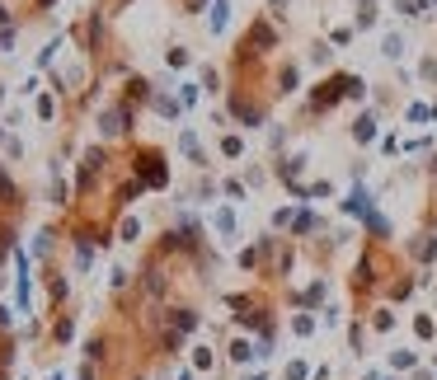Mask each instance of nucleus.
Segmentation results:
<instances>
[{
    "mask_svg": "<svg viewBox=\"0 0 437 380\" xmlns=\"http://www.w3.org/2000/svg\"><path fill=\"white\" fill-rule=\"evenodd\" d=\"M212 366H216L212 347H193V371H212Z\"/></svg>",
    "mask_w": 437,
    "mask_h": 380,
    "instance_id": "c85d7f7f",
    "label": "nucleus"
},
{
    "mask_svg": "<svg viewBox=\"0 0 437 380\" xmlns=\"http://www.w3.org/2000/svg\"><path fill=\"white\" fill-rule=\"evenodd\" d=\"M0 207H5V212H19V188H14V179L5 174V165H0Z\"/></svg>",
    "mask_w": 437,
    "mask_h": 380,
    "instance_id": "a211bd4d",
    "label": "nucleus"
},
{
    "mask_svg": "<svg viewBox=\"0 0 437 380\" xmlns=\"http://www.w3.org/2000/svg\"><path fill=\"white\" fill-rule=\"evenodd\" d=\"M404 258H414L418 268H433L437 263V235L433 230H414V235L404 240Z\"/></svg>",
    "mask_w": 437,
    "mask_h": 380,
    "instance_id": "7ed1b4c3",
    "label": "nucleus"
},
{
    "mask_svg": "<svg viewBox=\"0 0 437 380\" xmlns=\"http://www.w3.org/2000/svg\"><path fill=\"white\" fill-rule=\"evenodd\" d=\"M371 212H376V192H371L367 183H353L348 197H343V216H348V221H367Z\"/></svg>",
    "mask_w": 437,
    "mask_h": 380,
    "instance_id": "20e7f679",
    "label": "nucleus"
},
{
    "mask_svg": "<svg viewBox=\"0 0 437 380\" xmlns=\"http://www.w3.org/2000/svg\"><path fill=\"white\" fill-rule=\"evenodd\" d=\"M409 380H437V371L433 366H418V371H409Z\"/></svg>",
    "mask_w": 437,
    "mask_h": 380,
    "instance_id": "c03bdc74",
    "label": "nucleus"
},
{
    "mask_svg": "<svg viewBox=\"0 0 437 380\" xmlns=\"http://www.w3.org/2000/svg\"><path fill=\"white\" fill-rule=\"evenodd\" d=\"M433 179H437V160H433Z\"/></svg>",
    "mask_w": 437,
    "mask_h": 380,
    "instance_id": "3c124183",
    "label": "nucleus"
},
{
    "mask_svg": "<svg viewBox=\"0 0 437 380\" xmlns=\"http://www.w3.org/2000/svg\"><path fill=\"white\" fill-rule=\"evenodd\" d=\"M428 113H433V108H423V103H409V123H423Z\"/></svg>",
    "mask_w": 437,
    "mask_h": 380,
    "instance_id": "a19ab883",
    "label": "nucleus"
},
{
    "mask_svg": "<svg viewBox=\"0 0 437 380\" xmlns=\"http://www.w3.org/2000/svg\"><path fill=\"white\" fill-rule=\"evenodd\" d=\"M99 132H104V136L132 132V108H127V103H118V108H104V113H99Z\"/></svg>",
    "mask_w": 437,
    "mask_h": 380,
    "instance_id": "0eeeda50",
    "label": "nucleus"
},
{
    "mask_svg": "<svg viewBox=\"0 0 437 380\" xmlns=\"http://www.w3.org/2000/svg\"><path fill=\"white\" fill-rule=\"evenodd\" d=\"M409 371H418V352L414 347H395L391 352V376H409Z\"/></svg>",
    "mask_w": 437,
    "mask_h": 380,
    "instance_id": "dca6fc26",
    "label": "nucleus"
},
{
    "mask_svg": "<svg viewBox=\"0 0 437 380\" xmlns=\"http://www.w3.org/2000/svg\"><path fill=\"white\" fill-rule=\"evenodd\" d=\"M418 76H423V80H433V76H437V61H433V56H423V66H418Z\"/></svg>",
    "mask_w": 437,
    "mask_h": 380,
    "instance_id": "37998d69",
    "label": "nucleus"
},
{
    "mask_svg": "<svg viewBox=\"0 0 437 380\" xmlns=\"http://www.w3.org/2000/svg\"><path fill=\"white\" fill-rule=\"evenodd\" d=\"M395 10H400L404 19H418V14H423V10H418V0H395Z\"/></svg>",
    "mask_w": 437,
    "mask_h": 380,
    "instance_id": "e433bc0d",
    "label": "nucleus"
},
{
    "mask_svg": "<svg viewBox=\"0 0 437 380\" xmlns=\"http://www.w3.org/2000/svg\"><path fill=\"white\" fill-rule=\"evenodd\" d=\"M329 61H334V47H329L325 38H320V43H311V66H329Z\"/></svg>",
    "mask_w": 437,
    "mask_h": 380,
    "instance_id": "bb28decb",
    "label": "nucleus"
},
{
    "mask_svg": "<svg viewBox=\"0 0 437 380\" xmlns=\"http://www.w3.org/2000/svg\"><path fill=\"white\" fill-rule=\"evenodd\" d=\"M179 150H184V155H189L193 160V165H207V150H202V141H198V132H179Z\"/></svg>",
    "mask_w": 437,
    "mask_h": 380,
    "instance_id": "f3484780",
    "label": "nucleus"
},
{
    "mask_svg": "<svg viewBox=\"0 0 437 380\" xmlns=\"http://www.w3.org/2000/svg\"><path fill=\"white\" fill-rule=\"evenodd\" d=\"M362 235H367L371 245H391V235H395V230H391V221H386L381 212H371L367 221H362Z\"/></svg>",
    "mask_w": 437,
    "mask_h": 380,
    "instance_id": "ddd939ff",
    "label": "nucleus"
},
{
    "mask_svg": "<svg viewBox=\"0 0 437 380\" xmlns=\"http://www.w3.org/2000/svg\"><path fill=\"white\" fill-rule=\"evenodd\" d=\"M151 108H156L160 118H179L184 103H179V99H169V94H156V99H151Z\"/></svg>",
    "mask_w": 437,
    "mask_h": 380,
    "instance_id": "a878e982",
    "label": "nucleus"
},
{
    "mask_svg": "<svg viewBox=\"0 0 437 380\" xmlns=\"http://www.w3.org/2000/svg\"><path fill=\"white\" fill-rule=\"evenodd\" d=\"M245 380H268V371H245Z\"/></svg>",
    "mask_w": 437,
    "mask_h": 380,
    "instance_id": "de8ad7c7",
    "label": "nucleus"
},
{
    "mask_svg": "<svg viewBox=\"0 0 437 380\" xmlns=\"http://www.w3.org/2000/svg\"><path fill=\"white\" fill-rule=\"evenodd\" d=\"M226 361H236V366H254V361H258V343H254L249 334L231 338V347H226Z\"/></svg>",
    "mask_w": 437,
    "mask_h": 380,
    "instance_id": "1a4fd4ad",
    "label": "nucleus"
},
{
    "mask_svg": "<svg viewBox=\"0 0 437 380\" xmlns=\"http://www.w3.org/2000/svg\"><path fill=\"white\" fill-rule=\"evenodd\" d=\"M202 99V85H184V90H179V103H184V108H189V103H198Z\"/></svg>",
    "mask_w": 437,
    "mask_h": 380,
    "instance_id": "c9c22d12",
    "label": "nucleus"
},
{
    "mask_svg": "<svg viewBox=\"0 0 437 380\" xmlns=\"http://www.w3.org/2000/svg\"><path fill=\"white\" fill-rule=\"evenodd\" d=\"M287 329H291L296 338H315V329H320V314H311V310H296V314L287 319Z\"/></svg>",
    "mask_w": 437,
    "mask_h": 380,
    "instance_id": "2eb2a0df",
    "label": "nucleus"
},
{
    "mask_svg": "<svg viewBox=\"0 0 437 380\" xmlns=\"http://www.w3.org/2000/svg\"><path fill=\"white\" fill-rule=\"evenodd\" d=\"M320 235H325V216L315 207H296V221H291L287 240H320Z\"/></svg>",
    "mask_w": 437,
    "mask_h": 380,
    "instance_id": "423d86ee",
    "label": "nucleus"
},
{
    "mask_svg": "<svg viewBox=\"0 0 437 380\" xmlns=\"http://www.w3.org/2000/svg\"><path fill=\"white\" fill-rule=\"evenodd\" d=\"M52 113H56V103H52V94H43V99H38V118H43V123H47V118H52Z\"/></svg>",
    "mask_w": 437,
    "mask_h": 380,
    "instance_id": "58836bf2",
    "label": "nucleus"
},
{
    "mask_svg": "<svg viewBox=\"0 0 437 380\" xmlns=\"http://www.w3.org/2000/svg\"><path fill=\"white\" fill-rule=\"evenodd\" d=\"M179 380H193V376H179Z\"/></svg>",
    "mask_w": 437,
    "mask_h": 380,
    "instance_id": "603ef678",
    "label": "nucleus"
},
{
    "mask_svg": "<svg viewBox=\"0 0 437 380\" xmlns=\"http://www.w3.org/2000/svg\"><path fill=\"white\" fill-rule=\"evenodd\" d=\"M296 207H301V202H287V207H278V212L268 216L273 235H278V230H291V221H296Z\"/></svg>",
    "mask_w": 437,
    "mask_h": 380,
    "instance_id": "b1692460",
    "label": "nucleus"
},
{
    "mask_svg": "<svg viewBox=\"0 0 437 380\" xmlns=\"http://www.w3.org/2000/svg\"><path fill=\"white\" fill-rule=\"evenodd\" d=\"M296 85H301V66L296 61L278 66V94H296Z\"/></svg>",
    "mask_w": 437,
    "mask_h": 380,
    "instance_id": "6ab92c4d",
    "label": "nucleus"
},
{
    "mask_svg": "<svg viewBox=\"0 0 437 380\" xmlns=\"http://www.w3.org/2000/svg\"><path fill=\"white\" fill-rule=\"evenodd\" d=\"M329 376H334V371H329V361H325V366H315V371H311V380H329Z\"/></svg>",
    "mask_w": 437,
    "mask_h": 380,
    "instance_id": "a18cd8bd",
    "label": "nucleus"
},
{
    "mask_svg": "<svg viewBox=\"0 0 437 380\" xmlns=\"http://www.w3.org/2000/svg\"><path fill=\"white\" fill-rule=\"evenodd\" d=\"M353 29H358V34L376 29V0H358V14H353Z\"/></svg>",
    "mask_w": 437,
    "mask_h": 380,
    "instance_id": "412c9836",
    "label": "nucleus"
},
{
    "mask_svg": "<svg viewBox=\"0 0 437 380\" xmlns=\"http://www.w3.org/2000/svg\"><path fill=\"white\" fill-rule=\"evenodd\" d=\"M132 179L141 183V188H165V183H169L165 150H156V145H141V150H132Z\"/></svg>",
    "mask_w": 437,
    "mask_h": 380,
    "instance_id": "f03ea898",
    "label": "nucleus"
},
{
    "mask_svg": "<svg viewBox=\"0 0 437 380\" xmlns=\"http://www.w3.org/2000/svg\"><path fill=\"white\" fill-rule=\"evenodd\" d=\"M414 338H418V343H433V338H437V319H433V310H418V314H414Z\"/></svg>",
    "mask_w": 437,
    "mask_h": 380,
    "instance_id": "aec40b11",
    "label": "nucleus"
},
{
    "mask_svg": "<svg viewBox=\"0 0 437 380\" xmlns=\"http://www.w3.org/2000/svg\"><path fill=\"white\" fill-rule=\"evenodd\" d=\"M226 24H231V0H212V10H207V34H226Z\"/></svg>",
    "mask_w": 437,
    "mask_h": 380,
    "instance_id": "4468645a",
    "label": "nucleus"
},
{
    "mask_svg": "<svg viewBox=\"0 0 437 380\" xmlns=\"http://www.w3.org/2000/svg\"><path fill=\"white\" fill-rule=\"evenodd\" d=\"M216 192H221V183H216V179H198L193 197H198V202H207V197H216Z\"/></svg>",
    "mask_w": 437,
    "mask_h": 380,
    "instance_id": "72a5a7b5",
    "label": "nucleus"
},
{
    "mask_svg": "<svg viewBox=\"0 0 437 380\" xmlns=\"http://www.w3.org/2000/svg\"><path fill=\"white\" fill-rule=\"evenodd\" d=\"M221 192H226V197H231V202H245V197H249L245 179H226V183H221Z\"/></svg>",
    "mask_w": 437,
    "mask_h": 380,
    "instance_id": "7c9ffc66",
    "label": "nucleus"
},
{
    "mask_svg": "<svg viewBox=\"0 0 437 380\" xmlns=\"http://www.w3.org/2000/svg\"><path fill=\"white\" fill-rule=\"evenodd\" d=\"M353 34H358V29H329V38H325V43L338 52V47H348V43H353Z\"/></svg>",
    "mask_w": 437,
    "mask_h": 380,
    "instance_id": "473e14b6",
    "label": "nucleus"
},
{
    "mask_svg": "<svg viewBox=\"0 0 437 380\" xmlns=\"http://www.w3.org/2000/svg\"><path fill=\"white\" fill-rule=\"evenodd\" d=\"M236 212H231V207H216V212H212V230H216V235H226V240H231V235H236Z\"/></svg>",
    "mask_w": 437,
    "mask_h": 380,
    "instance_id": "4be33fe9",
    "label": "nucleus"
},
{
    "mask_svg": "<svg viewBox=\"0 0 437 380\" xmlns=\"http://www.w3.org/2000/svg\"><path fill=\"white\" fill-rule=\"evenodd\" d=\"M118 235H123V240H136V235H141V225H136V221H132V216H127V221H123V225H118Z\"/></svg>",
    "mask_w": 437,
    "mask_h": 380,
    "instance_id": "4c0bfd02",
    "label": "nucleus"
},
{
    "mask_svg": "<svg viewBox=\"0 0 437 380\" xmlns=\"http://www.w3.org/2000/svg\"><path fill=\"white\" fill-rule=\"evenodd\" d=\"M418 287H423V282H418V272H400V277H395L391 287L381 291V296H386L391 305H400V301H414V291H418Z\"/></svg>",
    "mask_w": 437,
    "mask_h": 380,
    "instance_id": "6e6552de",
    "label": "nucleus"
},
{
    "mask_svg": "<svg viewBox=\"0 0 437 380\" xmlns=\"http://www.w3.org/2000/svg\"><path fill=\"white\" fill-rule=\"evenodd\" d=\"M348 136H353L358 145H371V141H376V108H362L358 118H353V127H348Z\"/></svg>",
    "mask_w": 437,
    "mask_h": 380,
    "instance_id": "9d476101",
    "label": "nucleus"
},
{
    "mask_svg": "<svg viewBox=\"0 0 437 380\" xmlns=\"http://www.w3.org/2000/svg\"><path fill=\"white\" fill-rule=\"evenodd\" d=\"M306 165H311V155H306V150H296V155H282L278 165H273V179H278V183H287V192H296V188H301Z\"/></svg>",
    "mask_w": 437,
    "mask_h": 380,
    "instance_id": "39448f33",
    "label": "nucleus"
},
{
    "mask_svg": "<svg viewBox=\"0 0 437 380\" xmlns=\"http://www.w3.org/2000/svg\"><path fill=\"white\" fill-rule=\"evenodd\" d=\"M348 80H353L348 71H334V76H325L320 85H311V94H306V113H325V118H329V113L348 99Z\"/></svg>",
    "mask_w": 437,
    "mask_h": 380,
    "instance_id": "f257e3e1",
    "label": "nucleus"
},
{
    "mask_svg": "<svg viewBox=\"0 0 437 380\" xmlns=\"http://www.w3.org/2000/svg\"><path fill=\"white\" fill-rule=\"evenodd\" d=\"M202 90H207V94H221V71H216V66H202Z\"/></svg>",
    "mask_w": 437,
    "mask_h": 380,
    "instance_id": "2f4dec72",
    "label": "nucleus"
},
{
    "mask_svg": "<svg viewBox=\"0 0 437 380\" xmlns=\"http://www.w3.org/2000/svg\"><path fill=\"white\" fill-rule=\"evenodd\" d=\"M367 334H395V310H391V305H371V310H367Z\"/></svg>",
    "mask_w": 437,
    "mask_h": 380,
    "instance_id": "9b49d317",
    "label": "nucleus"
},
{
    "mask_svg": "<svg viewBox=\"0 0 437 380\" xmlns=\"http://www.w3.org/2000/svg\"><path fill=\"white\" fill-rule=\"evenodd\" d=\"M371 380H395V376H391V371H371Z\"/></svg>",
    "mask_w": 437,
    "mask_h": 380,
    "instance_id": "09e8293b",
    "label": "nucleus"
},
{
    "mask_svg": "<svg viewBox=\"0 0 437 380\" xmlns=\"http://www.w3.org/2000/svg\"><path fill=\"white\" fill-rule=\"evenodd\" d=\"M311 361H306V357H291L287 361V366H282V380H311Z\"/></svg>",
    "mask_w": 437,
    "mask_h": 380,
    "instance_id": "393cba45",
    "label": "nucleus"
},
{
    "mask_svg": "<svg viewBox=\"0 0 437 380\" xmlns=\"http://www.w3.org/2000/svg\"><path fill=\"white\" fill-rule=\"evenodd\" d=\"M71 334H76V319L56 310V319H52V343H56V347H61V343H71Z\"/></svg>",
    "mask_w": 437,
    "mask_h": 380,
    "instance_id": "5701e85b",
    "label": "nucleus"
},
{
    "mask_svg": "<svg viewBox=\"0 0 437 380\" xmlns=\"http://www.w3.org/2000/svg\"><path fill=\"white\" fill-rule=\"evenodd\" d=\"M165 61H169V66H189V47H169Z\"/></svg>",
    "mask_w": 437,
    "mask_h": 380,
    "instance_id": "f704fd0d",
    "label": "nucleus"
},
{
    "mask_svg": "<svg viewBox=\"0 0 437 380\" xmlns=\"http://www.w3.org/2000/svg\"><path fill=\"white\" fill-rule=\"evenodd\" d=\"M400 52H404V38H400V34H386V38H381V56L400 61Z\"/></svg>",
    "mask_w": 437,
    "mask_h": 380,
    "instance_id": "c756f323",
    "label": "nucleus"
},
{
    "mask_svg": "<svg viewBox=\"0 0 437 380\" xmlns=\"http://www.w3.org/2000/svg\"><path fill=\"white\" fill-rule=\"evenodd\" d=\"M202 5H207V0H184V10H189V14H198Z\"/></svg>",
    "mask_w": 437,
    "mask_h": 380,
    "instance_id": "49530a36",
    "label": "nucleus"
},
{
    "mask_svg": "<svg viewBox=\"0 0 437 380\" xmlns=\"http://www.w3.org/2000/svg\"><path fill=\"white\" fill-rule=\"evenodd\" d=\"M221 155L226 160H240V155H245V136H221Z\"/></svg>",
    "mask_w": 437,
    "mask_h": 380,
    "instance_id": "cd10ccee",
    "label": "nucleus"
},
{
    "mask_svg": "<svg viewBox=\"0 0 437 380\" xmlns=\"http://www.w3.org/2000/svg\"><path fill=\"white\" fill-rule=\"evenodd\" d=\"M320 314H325V329H338V319H343V314H338L334 305H325V310H320Z\"/></svg>",
    "mask_w": 437,
    "mask_h": 380,
    "instance_id": "ea45409f",
    "label": "nucleus"
},
{
    "mask_svg": "<svg viewBox=\"0 0 437 380\" xmlns=\"http://www.w3.org/2000/svg\"><path fill=\"white\" fill-rule=\"evenodd\" d=\"M367 314H353V319H348V352H353V357H362V352H367Z\"/></svg>",
    "mask_w": 437,
    "mask_h": 380,
    "instance_id": "f8f14e48",
    "label": "nucleus"
},
{
    "mask_svg": "<svg viewBox=\"0 0 437 380\" xmlns=\"http://www.w3.org/2000/svg\"><path fill=\"white\" fill-rule=\"evenodd\" d=\"M263 179H268L263 169H249V174H245V188H258V183H263Z\"/></svg>",
    "mask_w": 437,
    "mask_h": 380,
    "instance_id": "79ce46f5",
    "label": "nucleus"
},
{
    "mask_svg": "<svg viewBox=\"0 0 437 380\" xmlns=\"http://www.w3.org/2000/svg\"><path fill=\"white\" fill-rule=\"evenodd\" d=\"M362 380H371V371H362Z\"/></svg>",
    "mask_w": 437,
    "mask_h": 380,
    "instance_id": "8fccbe9b",
    "label": "nucleus"
}]
</instances>
